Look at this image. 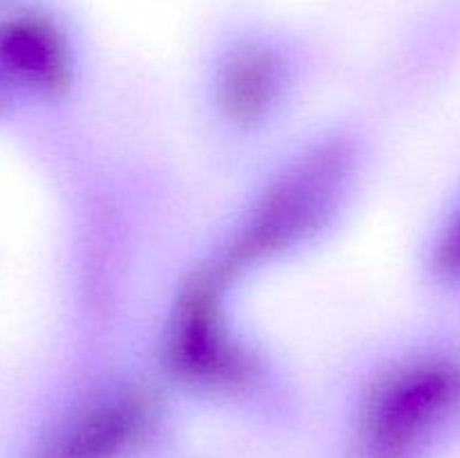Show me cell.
Masks as SVG:
<instances>
[{
	"label": "cell",
	"instance_id": "8992f818",
	"mask_svg": "<svg viewBox=\"0 0 460 458\" xmlns=\"http://www.w3.org/2000/svg\"><path fill=\"white\" fill-rule=\"evenodd\" d=\"M283 88L281 58L263 45L234 49L220 67L218 101L229 119L252 124L261 119Z\"/></svg>",
	"mask_w": 460,
	"mask_h": 458
},
{
	"label": "cell",
	"instance_id": "7a4b0ae2",
	"mask_svg": "<svg viewBox=\"0 0 460 458\" xmlns=\"http://www.w3.org/2000/svg\"><path fill=\"white\" fill-rule=\"evenodd\" d=\"M346 162L344 148L326 146L288 169L265 191L211 272L225 281L229 274L283 251L314 232L335 200L346 175Z\"/></svg>",
	"mask_w": 460,
	"mask_h": 458
},
{
	"label": "cell",
	"instance_id": "5b68a950",
	"mask_svg": "<svg viewBox=\"0 0 460 458\" xmlns=\"http://www.w3.org/2000/svg\"><path fill=\"white\" fill-rule=\"evenodd\" d=\"M0 67L40 92H58L70 81L66 36L40 13H13L0 21Z\"/></svg>",
	"mask_w": 460,
	"mask_h": 458
},
{
	"label": "cell",
	"instance_id": "6da1fadb",
	"mask_svg": "<svg viewBox=\"0 0 460 458\" xmlns=\"http://www.w3.org/2000/svg\"><path fill=\"white\" fill-rule=\"evenodd\" d=\"M460 409V362L420 357L391 368L364 398L355 458H418Z\"/></svg>",
	"mask_w": 460,
	"mask_h": 458
},
{
	"label": "cell",
	"instance_id": "3957f363",
	"mask_svg": "<svg viewBox=\"0 0 460 458\" xmlns=\"http://www.w3.org/2000/svg\"><path fill=\"white\" fill-rule=\"evenodd\" d=\"M225 281L205 272L184 287L166 335V364L200 389H236L252 373V357L229 335L220 314Z\"/></svg>",
	"mask_w": 460,
	"mask_h": 458
},
{
	"label": "cell",
	"instance_id": "52a82bcc",
	"mask_svg": "<svg viewBox=\"0 0 460 458\" xmlns=\"http://www.w3.org/2000/svg\"><path fill=\"white\" fill-rule=\"evenodd\" d=\"M434 268L445 281L460 283V209L440 233L434 250Z\"/></svg>",
	"mask_w": 460,
	"mask_h": 458
},
{
	"label": "cell",
	"instance_id": "277c9868",
	"mask_svg": "<svg viewBox=\"0 0 460 458\" xmlns=\"http://www.w3.org/2000/svg\"><path fill=\"white\" fill-rule=\"evenodd\" d=\"M155 409L135 386L102 391L40 431L18 458H128L151 434Z\"/></svg>",
	"mask_w": 460,
	"mask_h": 458
}]
</instances>
